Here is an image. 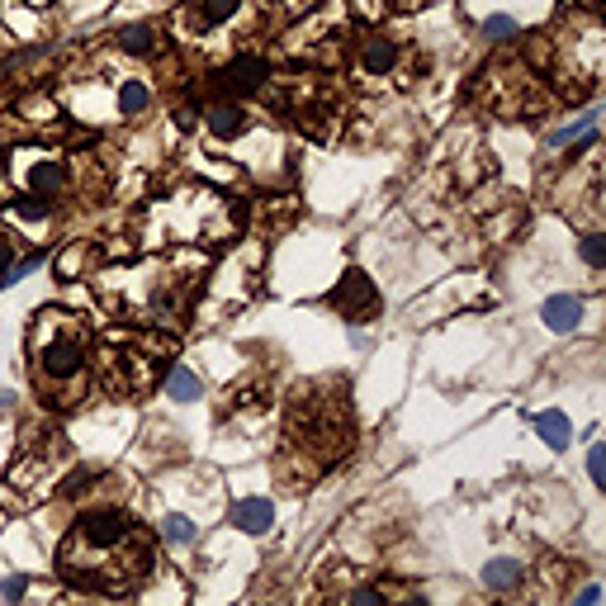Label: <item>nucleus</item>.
Returning a JSON list of instances; mask_svg holds the SVG:
<instances>
[{
  "mask_svg": "<svg viewBox=\"0 0 606 606\" xmlns=\"http://www.w3.org/2000/svg\"><path fill=\"white\" fill-rule=\"evenodd\" d=\"M19 5H29V10H48L53 0H19Z\"/></svg>",
  "mask_w": 606,
  "mask_h": 606,
  "instance_id": "nucleus-36",
  "label": "nucleus"
},
{
  "mask_svg": "<svg viewBox=\"0 0 606 606\" xmlns=\"http://www.w3.org/2000/svg\"><path fill=\"white\" fill-rule=\"evenodd\" d=\"M109 5H119V0H67V10H72L76 19H95L100 10H109Z\"/></svg>",
  "mask_w": 606,
  "mask_h": 606,
  "instance_id": "nucleus-31",
  "label": "nucleus"
},
{
  "mask_svg": "<svg viewBox=\"0 0 606 606\" xmlns=\"http://www.w3.org/2000/svg\"><path fill=\"white\" fill-rule=\"evenodd\" d=\"M578 256H583V266L588 270H602L606 266V232L602 228H588L578 237Z\"/></svg>",
  "mask_w": 606,
  "mask_h": 606,
  "instance_id": "nucleus-26",
  "label": "nucleus"
},
{
  "mask_svg": "<svg viewBox=\"0 0 606 606\" xmlns=\"http://www.w3.org/2000/svg\"><path fill=\"white\" fill-rule=\"evenodd\" d=\"M157 540L171 545V550H195L199 545V517L195 512H180V507H166L157 517Z\"/></svg>",
  "mask_w": 606,
  "mask_h": 606,
  "instance_id": "nucleus-19",
  "label": "nucleus"
},
{
  "mask_svg": "<svg viewBox=\"0 0 606 606\" xmlns=\"http://www.w3.org/2000/svg\"><path fill=\"white\" fill-rule=\"evenodd\" d=\"M90 266H100V251L90 247V242H72L57 256V275L62 280H81V275H90Z\"/></svg>",
  "mask_w": 606,
  "mask_h": 606,
  "instance_id": "nucleus-23",
  "label": "nucleus"
},
{
  "mask_svg": "<svg viewBox=\"0 0 606 606\" xmlns=\"http://www.w3.org/2000/svg\"><path fill=\"white\" fill-rule=\"evenodd\" d=\"M356 10H360L365 19H379L384 10H389V0H356Z\"/></svg>",
  "mask_w": 606,
  "mask_h": 606,
  "instance_id": "nucleus-33",
  "label": "nucleus"
},
{
  "mask_svg": "<svg viewBox=\"0 0 606 606\" xmlns=\"http://www.w3.org/2000/svg\"><path fill=\"white\" fill-rule=\"evenodd\" d=\"M403 62V48H398V38L393 34H370L365 43H360V57H356V67L360 76H393V67Z\"/></svg>",
  "mask_w": 606,
  "mask_h": 606,
  "instance_id": "nucleus-18",
  "label": "nucleus"
},
{
  "mask_svg": "<svg viewBox=\"0 0 606 606\" xmlns=\"http://www.w3.org/2000/svg\"><path fill=\"white\" fill-rule=\"evenodd\" d=\"M597 602H602V588H597V583H588V588H578L569 597V606H597Z\"/></svg>",
  "mask_w": 606,
  "mask_h": 606,
  "instance_id": "nucleus-32",
  "label": "nucleus"
},
{
  "mask_svg": "<svg viewBox=\"0 0 606 606\" xmlns=\"http://www.w3.org/2000/svg\"><path fill=\"white\" fill-rule=\"evenodd\" d=\"M583 10H588V15L597 19V15H602V0H583Z\"/></svg>",
  "mask_w": 606,
  "mask_h": 606,
  "instance_id": "nucleus-35",
  "label": "nucleus"
},
{
  "mask_svg": "<svg viewBox=\"0 0 606 606\" xmlns=\"http://www.w3.org/2000/svg\"><path fill=\"white\" fill-rule=\"evenodd\" d=\"M583 464H588V483H592V493H602L606 488V446L592 436L588 441V455H583Z\"/></svg>",
  "mask_w": 606,
  "mask_h": 606,
  "instance_id": "nucleus-27",
  "label": "nucleus"
},
{
  "mask_svg": "<svg viewBox=\"0 0 606 606\" xmlns=\"http://www.w3.org/2000/svg\"><path fill=\"white\" fill-rule=\"evenodd\" d=\"M228 526L242 540H261V535H270V526H275V502L266 498V493H242V498L228 502Z\"/></svg>",
  "mask_w": 606,
  "mask_h": 606,
  "instance_id": "nucleus-12",
  "label": "nucleus"
},
{
  "mask_svg": "<svg viewBox=\"0 0 606 606\" xmlns=\"http://www.w3.org/2000/svg\"><path fill=\"white\" fill-rule=\"evenodd\" d=\"M583 318H588V299L583 294H550V299L540 303V322L554 337H573L583 327Z\"/></svg>",
  "mask_w": 606,
  "mask_h": 606,
  "instance_id": "nucleus-16",
  "label": "nucleus"
},
{
  "mask_svg": "<svg viewBox=\"0 0 606 606\" xmlns=\"http://www.w3.org/2000/svg\"><path fill=\"white\" fill-rule=\"evenodd\" d=\"M114 48L124 57H133V62H157V57L166 53V34H161L152 19H133V24H124V29L114 34Z\"/></svg>",
  "mask_w": 606,
  "mask_h": 606,
  "instance_id": "nucleus-15",
  "label": "nucleus"
},
{
  "mask_svg": "<svg viewBox=\"0 0 606 606\" xmlns=\"http://www.w3.org/2000/svg\"><path fill=\"white\" fill-rule=\"evenodd\" d=\"M592 128H597V109H583L578 119H569V124L554 128L550 138H545V147H550V152H559V147H569L573 138H583V133H592Z\"/></svg>",
  "mask_w": 606,
  "mask_h": 606,
  "instance_id": "nucleus-24",
  "label": "nucleus"
},
{
  "mask_svg": "<svg viewBox=\"0 0 606 606\" xmlns=\"http://www.w3.org/2000/svg\"><path fill=\"white\" fill-rule=\"evenodd\" d=\"M526 578H531V569H526V559H517V554H493L488 564H483V588L493 592V597H512V592L526 588Z\"/></svg>",
  "mask_w": 606,
  "mask_h": 606,
  "instance_id": "nucleus-17",
  "label": "nucleus"
},
{
  "mask_svg": "<svg viewBox=\"0 0 606 606\" xmlns=\"http://www.w3.org/2000/svg\"><path fill=\"white\" fill-rule=\"evenodd\" d=\"M242 10H247V0H190L176 10V38L180 43H204L209 34L228 29Z\"/></svg>",
  "mask_w": 606,
  "mask_h": 606,
  "instance_id": "nucleus-9",
  "label": "nucleus"
},
{
  "mask_svg": "<svg viewBox=\"0 0 606 606\" xmlns=\"http://www.w3.org/2000/svg\"><path fill=\"white\" fill-rule=\"evenodd\" d=\"M15 114H19V124L34 133V128H53L62 109H57L53 95H24V100L15 105Z\"/></svg>",
  "mask_w": 606,
  "mask_h": 606,
  "instance_id": "nucleus-22",
  "label": "nucleus"
},
{
  "mask_svg": "<svg viewBox=\"0 0 606 606\" xmlns=\"http://www.w3.org/2000/svg\"><path fill=\"white\" fill-rule=\"evenodd\" d=\"M261 10H285V5H294V0H256Z\"/></svg>",
  "mask_w": 606,
  "mask_h": 606,
  "instance_id": "nucleus-34",
  "label": "nucleus"
},
{
  "mask_svg": "<svg viewBox=\"0 0 606 606\" xmlns=\"http://www.w3.org/2000/svg\"><path fill=\"white\" fill-rule=\"evenodd\" d=\"M57 569L86 592H133L157 569V554L152 540L119 507H90L72 521Z\"/></svg>",
  "mask_w": 606,
  "mask_h": 606,
  "instance_id": "nucleus-1",
  "label": "nucleus"
},
{
  "mask_svg": "<svg viewBox=\"0 0 606 606\" xmlns=\"http://www.w3.org/2000/svg\"><path fill=\"white\" fill-rule=\"evenodd\" d=\"M24 138H29V128L19 124L15 109H10V114H0V152H5V147H15V143H24Z\"/></svg>",
  "mask_w": 606,
  "mask_h": 606,
  "instance_id": "nucleus-30",
  "label": "nucleus"
},
{
  "mask_svg": "<svg viewBox=\"0 0 606 606\" xmlns=\"http://www.w3.org/2000/svg\"><path fill=\"white\" fill-rule=\"evenodd\" d=\"M161 393L171 398V403H199L204 398V375H199L195 365H166V375H161Z\"/></svg>",
  "mask_w": 606,
  "mask_h": 606,
  "instance_id": "nucleus-20",
  "label": "nucleus"
},
{
  "mask_svg": "<svg viewBox=\"0 0 606 606\" xmlns=\"http://www.w3.org/2000/svg\"><path fill=\"white\" fill-rule=\"evenodd\" d=\"M38 266H48V251H43V247L24 251V256H19V261H10V266L0 270V289H15L19 280H29V275H34Z\"/></svg>",
  "mask_w": 606,
  "mask_h": 606,
  "instance_id": "nucleus-25",
  "label": "nucleus"
},
{
  "mask_svg": "<svg viewBox=\"0 0 606 606\" xmlns=\"http://www.w3.org/2000/svg\"><path fill=\"white\" fill-rule=\"evenodd\" d=\"M322 303H327L332 313H341L346 322H365V318H375L379 313V289L360 266H341L337 285L327 289V299Z\"/></svg>",
  "mask_w": 606,
  "mask_h": 606,
  "instance_id": "nucleus-8",
  "label": "nucleus"
},
{
  "mask_svg": "<svg viewBox=\"0 0 606 606\" xmlns=\"http://www.w3.org/2000/svg\"><path fill=\"white\" fill-rule=\"evenodd\" d=\"M5 223L24 237V242H43L48 237V228H53L57 218V199H34V195H5Z\"/></svg>",
  "mask_w": 606,
  "mask_h": 606,
  "instance_id": "nucleus-11",
  "label": "nucleus"
},
{
  "mask_svg": "<svg viewBox=\"0 0 606 606\" xmlns=\"http://www.w3.org/2000/svg\"><path fill=\"white\" fill-rule=\"evenodd\" d=\"M209 266L190 256V251H176V256H152V261H138V266H100L95 270V289L100 299L119 313V318L147 322V327H161V332H176L190 322V308H195V294L204 285Z\"/></svg>",
  "mask_w": 606,
  "mask_h": 606,
  "instance_id": "nucleus-2",
  "label": "nucleus"
},
{
  "mask_svg": "<svg viewBox=\"0 0 606 606\" xmlns=\"http://www.w3.org/2000/svg\"><path fill=\"white\" fill-rule=\"evenodd\" d=\"M152 242H228L242 232V204L218 185H180L147 214Z\"/></svg>",
  "mask_w": 606,
  "mask_h": 606,
  "instance_id": "nucleus-4",
  "label": "nucleus"
},
{
  "mask_svg": "<svg viewBox=\"0 0 606 606\" xmlns=\"http://www.w3.org/2000/svg\"><path fill=\"white\" fill-rule=\"evenodd\" d=\"M157 100V90L147 76H114V124H133V119H143L147 109Z\"/></svg>",
  "mask_w": 606,
  "mask_h": 606,
  "instance_id": "nucleus-14",
  "label": "nucleus"
},
{
  "mask_svg": "<svg viewBox=\"0 0 606 606\" xmlns=\"http://www.w3.org/2000/svg\"><path fill=\"white\" fill-rule=\"evenodd\" d=\"M266 57L256 53H232L223 67L214 72V86L223 100H247V95H261L266 90Z\"/></svg>",
  "mask_w": 606,
  "mask_h": 606,
  "instance_id": "nucleus-10",
  "label": "nucleus"
},
{
  "mask_svg": "<svg viewBox=\"0 0 606 606\" xmlns=\"http://www.w3.org/2000/svg\"><path fill=\"white\" fill-rule=\"evenodd\" d=\"M10 157L0 161V176L10 185V195H34V199H62L72 195L76 185V166L53 147H34V143H15L5 147Z\"/></svg>",
  "mask_w": 606,
  "mask_h": 606,
  "instance_id": "nucleus-6",
  "label": "nucleus"
},
{
  "mask_svg": "<svg viewBox=\"0 0 606 606\" xmlns=\"http://www.w3.org/2000/svg\"><path fill=\"white\" fill-rule=\"evenodd\" d=\"M29 588H34V578H29L24 569L0 573V597H5V602H24V597H29Z\"/></svg>",
  "mask_w": 606,
  "mask_h": 606,
  "instance_id": "nucleus-29",
  "label": "nucleus"
},
{
  "mask_svg": "<svg viewBox=\"0 0 606 606\" xmlns=\"http://www.w3.org/2000/svg\"><path fill=\"white\" fill-rule=\"evenodd\" d=\"M517 34H521V24L512 15H488L483 19V38H488V43H512Z\"/></svg>",
  "mask_w": 606,
  "mask_h": 606,
  "instance_id": "nucleus-28",
  "label": "nucleus"
},
{
  "mask_svg": "<svg viewBox=\"0 0 606 606\" xmlns=\"http://www.w3.org/2000/svg\"><path fill=\"white\" fill-rule=\"evenodd\" d=\"M62 460H67V446L57 441L53 431H43V427L34 431V427H29V431H24V446L15 450L10 474H5V488H10V493H34V488H48V479L62 469Z\"/></svg>",
  "mask_w": 606,
  "mask_h": 606,
  "instance_id": "nucleus-7",
  "label": "nucleus"
},
{
  "mask_svg": "<svg viewBox=\"0 0 606 606\" xmlns=\"http://www.w3.org/2000/svg\"><path fill=\"white\" fill-rule=\"evenodd\" d=\"M29 370L38 398L57 412H72L90 389V332L67 308H38L29 322Z\"/></svg>",
  "mask_w": 606,
  "mask_h": 606,
  "instance_id": "nucleus-3",
  "label": "nucleus"
},
{
  "mask_svg": "<svg viewBox=\"0 0 606 606\" xmlns=\"http://www.w3.org/2000/svg\"><path fill=\"white\" fill-rule=\"evenodd\" d=\"M171 337H109L100 351V379L109 393H143L161 384L166 365H171Z\"/></svg>",
  "mask_w": 606,
  "mask_h": 606,
  "instance_id": "nucleus-5",
  "label": "nucleus"
},
{
  "mask_svg": "<svg viewBox=\"0 0 606 606\" xmlns=\"http://www.w3.org/2000/svg\"><path fill=\"white\" fill-rule=\"evenodd\" d=\"M199 119H204V128H209V138H214V143H223V147L237 143V138H242V133L256 124V114H251L242 100H223V95H218V100H209Z\"/></svg>",
  "mask_w": 606,
  "mask_h": 606,
  "instance_id": "nucleus-13",
  "label": "nucleus"
},
{
  "mask_svg": "<svg viewBox=\"0 0 606 606\" xmlns=\"http://www.w3.org/2000/svg\"><path fill=\"white\" fill-rule=\"evenodd\" d=\"M531 431L545 441L550 450H569L573 446V422H569V412H559V408H545V412H535L531 417Z\"/></svg>",
  "mask_w": 606,
  "mask_h": 606,
  "instance_id": "nucleus-21",
  "label": "nucleus"
},
{
  "mask_svg": "<svg viewBox=\"0 0 606 606\" xmlns=\"http://www.w3.org/2000/svg\"><path fill=\"white\" fill-rule=\"evenodd\" d=\"M294 5H303V10H313V5H322V0H294Z\"/></svg>",
  "mask_w": 606,
  "mask_h": 606,
  "instance_id": "nucleus-37",
  "label": "nucleus"
}]
</instances>
